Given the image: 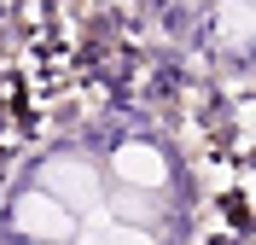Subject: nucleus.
I'll use <instances>...</instances> for the list:
<instances>
[{
  "label": "nucleus",
  "mask_w": 256,
  "mask_h": 245,
  "mask_svg": "<svg viewBox=\"0 0 256 245\" xmlns=\"http://www.w3.org/2000/svg\"><path fill=\"white\" fill-rule=\"evenodd\" d=\"M111 222H152V204H146V193H134V187H122L111 204Z\"/></svg>",
  "instance_id": "39448f33"
},
{
  "label": "nucleus",
  "mask_w": 256,
  "mask_h": 245,
  "mask_svg": "<svg viewBox=\"0 0 256 245\" xmlns=\"http://www.w3.org/2000/svg\"><path fill=\"white\" fill-rule=\"evenodd\" d=\"M18 245H52V239H18Z\"/></svg>",
  "instance_id": "0eeeda50"
},
{
  "label": "nucleus",
  "mask_w": 256,
  "mask_h": 245,
  "mask_svg": "<svg viewBox=\"0 0 256 245\" xmlns=\"http://www.w3.org/2000/svg\"><path fill=\"white\" fill-rule=\"evenodd\" d=\"M41 187L58 198L64 210H76V216H88V210L105 204V175H99V163L76 158V152H58V158L41 163Z\"/></svg>",
  "instance_id": "f257e3e1"
},
{
  "label": "nucleus",
  "mask_w": 256,
  "mask_h": 245,
  "mask_svg": "<svg viewBox=\"0 0 256 245\" xmlns=\"http://www.w3.org/2000/svg\"><path fill=\"white\" fill-rule=\"evenodd\" d=\"M76 245H99V233H82V228H76Z\"/></svg>",
  "instance_id": "423d86ee"
},
{
  "label": "nucleus",
  "mask_w": 256,
  "mask_h": 245,
  "mask_svg": "<svg viewBox=\"0 0 256 245\" xmlns=\"http://www.w3.org/2000/svg\"><path fill=\"white\" fill-rule=\"evenodd\" d=\"M12 233H18V239L70 245V239H76V210H64L47 187H24V193L12 198Z\"/></svg>",
  "instance_id": "f03ea898"
},
{
  "label": "nucleus",
  "mask_w": 256,
  "mask_h": 245,
  "mask_svg": "<svg viewBox=\"0 0 256 245\" xmlns=\"http://www.w3.org/2000/svg\"><path fill=\"white\" fill-rule=\"evenodd\" d=\"M99 245H163V239L152 233V222H105Z\"/></svg>",
  "instance_id": "20e7f679"
},
{
  "label": "nucleus",
  "mask_w": 256,
  "mask_h": 245,
  "mask_svg": "<svg viewBox=\"0 0 256 245\" xmlns=\"http://www.w3.org/2000/svg\"><path fill=\"white\" fill-rule=\"evenodd\" d=\"M111 175H116V187L158 193V187H169V152L152 146V140H122L111 152Z\"/></svg>",
  "instance_id": "7ed1b4c3"
}]
</instances>
